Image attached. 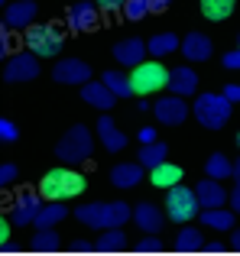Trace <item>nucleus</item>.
<instances>
[{"instance_id":"nucleus-1","label":"nucleus","mask_w":240,"mask_h":256,"mask_svg":"<svg viewBox=\"0 0 240 256\" xmlns=\"http://www.w3.org/2000/svg\"><path fill=\"white\" fill-rule=\"evenodd\" d=\"M88 188L84 175H78L72 166H58V169H49L39 182V194L46 201H68V198H78V194Z\"/></svg>"},{"instance_id":"nucleus-2","label":"nucleus","mask_w":240,"mask_h":256,"mask_svg":"<svg viewBox=\"0 0 240 256\" xmlns=\"http://www.w3.org/2000/svg\"><path fill=\"white\" fill-rule=\"evenodd\" d=\"M75 218L82 220V224L94 227V230H108V227H124L126 220L133 218V208L126 204V201H110V204L94 201V204L75 208Z\"/></svg>"},{"instance_id":"nucleus-3","label":"nucleus","mask_w":240,"mask_h":256,"mask_svg":"<svg viewBox=\"0 0 240 256\" xmlns=\"http://www.w3.org/2000/svg\"><path fill=\"white\" fill-rule=\"evenodd\" d=\"M94 152V140H91V130L82 124H75L62 140L56 143V156L62 159V166H84Z\"/></svg>"},{"instance_id":"nucleus-4","label":"nucleus","mask_w":240,"mask_h":256,"mask_svg":"<svg viewBox=\"0 0 240 256\" xmlns=\"http://www.w3.org/2000/svg\"><path fill=\"white\" fill-rule=\"evenodd\" d=\"M230 110H234V104H230L224 94H198L195 104H192V114H195V120L204 130H221V126H228Z\"/></svg>"},{"instance_id":"nucleus-5","label":"nucleus","mask_w":240,"mask_h":256,"mask_svg":"<svg viewBox=\"0 0 240 256\" xmlns=\"http://www.w3.org/2000/svg\"><path fill=\"white\" fill-rule=\"evenodd\" d=\"M202 201H198L195 188H185V185H172L169 194H166V214H169L176 224H188L192 218L198 214Z\"/></svg>"},{"instance_id":"nucleus-6","label":"nucleus","mask_w":240,"mask_h":256,"mask_svg":"<svg viewBox=\"0 0 240 256\" xmlns=\"http://www.w3.org/2000/svg\"><path fill=\"white\" fill-rule=\"evenodd\" d=\"M130 82H133V91H136L140 98H150L152 91L169 88V68H162L159 62H140L136 68H133Z\"/></svg>"},{"instance_id":"nucleus-7","label":"nucleus","mask_w":240,"mask_h":256,"mask_svg":"<svg viewBox=\"0 0 240 256\" xmlns=\"http://www.w3.org/2000/svg\"><path fill=\"white\" fill-rule=\"evenodd\" d=\"M62 32L56 30L52 23H42V26H26V49L36 52V56H58L62 52Z\"/></svg>"},{"instance_id":"nucleus-8","label":"nucleus","mask_w":240,"mask_h":256,"mask_svg":"<svg viewBox=\"0 0 240 256\" xmlns=\"http://www.w3.org/2000/svg\"><path fill=\"white\" fill-rule=\"evenodd\" d=\"M152 110H156V120L162 126H182L192 114V104H185V98H178V94H166L152 104Z\"/></svg>"},{"instance_id":"nucleus-9","label":"nucleus","mask_w":240,"mask_h":256,"mask_svg":"<svg viewBox=\"0 0 240 256\" xmlns=\"http://www.w3.org/2000/svg\"><path fill=\"white\" fill-rule=\"evenodd\" d=\"M39 75V58L36 52H20V56H13L10 62L4 65V82H32V78Z\"/></svg>"},{"instance_id":"nucleus-10","label":"nucleus","mask_w":240,"mask_h":256,"mask_svg":"<svg viewBox=\"0 0 240 256\" xmlns=\"http://www.w3.org/2000/svg\"><path fill=\"white\" fill-rule=\"evenodd\" d=\"M39 211H42V194H39V192H20L16 201H13L10 220L16 227H30V224H36V214Z\"/></svg>"},{"instance_id":"nucleus-11","label":"nucleus","mask_w":240,"mask_h":256,"mask_svg":"<svg viewBox=\"0 0 240 256\" xmlns=\"http://www.w3.org/2000/svg\"><path fill=\"white\" fill-rule=\"evenodd\" d=\"M52 78H56L58 84H88L91 68L82 58H62V62L52 68Z\"/></svg>"},{"instance_id":"nucleus-12","label":"nucleus","mask_w":240,"mask_h":256,"mask_svg":"<svg viewBox=\"0 0 240 256\" xmlns=\"http://www.w3.org/2000/svg\"><path fill=\"white\" fill-rule=\"evenodd\" d=\"M68 26L75 32H84V30H94L98 26V4L94 0H78L75 6H68Z\"/></svg>"},{"instance_id":"nucleus-13","label":"nucleus","mask_w":240,"mask_h":256,"mask_svg":"<svg viewBox=\"0 0 240 256\" xmlns=\"http://www.w3.org/2000/svg\"><path fill=\"white\" fill-rule=\"evenodd\" d=\"M133 220H136V227L143 234H159V230H162V224H166V214L159 211L152 201H143V204L133 208Z\"/></svg>"},{"instance_id":"nucleus-14","label":"nucleus","mask_w":240,"mask_h":256,"mask_svg":"<svg viewBox=\"0 0 240 256\" xmlns=\"http://www.w3.org/2000/svg\"><path fill=\"white\" fill-rule=\"evenodd\" d=\"M146 42L143 39H124V42L114 46V58L120 65H126V68H136L140 62H146Z\"/></svg>"},{"instance_id":"nucleus-15","label":"nucleus","mask_w":240,"mask_h":256,"mask_svg":"<svg viewBox=\"0 0 240 256\" xmlns=\"http://www.w3.org/2000/svg\"><path fill=\"white\" fill-rule=\"evenodd\" d=\"M98 136H101V146L108 152H120V150H126V133H120L117 130V124L108 117V114H101V120H98Z\"/></svg>"},{"instance_id":"nucleus-16","label":"nucleus","mask_w":240,"mask_h":256,"mask_svg":"<svg viewBox=\"0 0 240 256\" xmlns=\"http://www.w3.org/2000/svg\"><path fill=\"white\" fill-rule=\"evenodd\" d=\"M82 100L91 104V107H98V110H110L114 100H117V94L104 82H88V84H82Z\"/></svg>"},{"instance_id":"nucleus-17","label":"nucleus","mask_w":240,"mask_h":256,"mask_svg":"<svg viewBox=\"0 0 240 256\" xmlns=\"http://www.w3.org/2000/svg\"><path fill=\"white\" fill-rule=\"evenodd\" d=\"M36 10H39V6L32 4V0H16V4H10V6H6L4 23H6V26H13V30L32 26V20H36Z\"/></svg>"},{"instance_id":"nucleus-18","label":"nucleus","mask_w":240,"mask_h":256,"mask_svg":"<svg viewBox=\"0 0 240 256\" xmlns=\"http://www.w3.org/2000/svg\"><path fill=\"white\" fill-rule=\"evenodd\" d=\"M211 39L204 36V32H188V36L182 39V56L188 58V62H208L211 58Z\"/></svg>"},{"instance_id":"nucleus-19","label":"nucleus","mask_w":240,"mask_h":256,"mask_svg":"<svg viewBox=\"0 0 240 256\" xmlns=\"http://www.w3.org/2000/svg\"><path fill=\"white\" fill-rule=\"evenodd\" d=\"M169 91L178 94V98H188V94L198 91V75L195 68H188V65H182V68H172L169 72Z\"/></svg>"},{"instance_id":"nucleus-20","label":"nucleus","mask_w":240,"mask_h":256,"mask_svg":"<svg viewBox=\"0 0 240 256\" xmlns=\"http://www.w3.org/2000/svg\"><path fill=\"white\" fill-rule=\"evenodd\" d=\"M195 192H198V201H202V208H224V201H228V192H224L221 182L211 178V175L198 182Z\"/></svg>"},{"instance_id":"nucleus-21","label":"nucleus","mask_w":240,"mask_h":256,"mask_svg":"<svg viewBox=\"0 0 240 256\" xmlns=\"http://www.w3.org/2000/svg\"><path fill=\"white\" fill-rule=\"evenodd\" d=\"M110 182L117 188H136L143 182V162H120L110 169Z\"/></svg>"},{"instance_id":"nucleus-22","label":"nucleus","mask_w":240,"mask_h":256,"mask_svg":"<svg viewBox=\"0 0 240 256\" xmlns=\"http://www.w3.org/2000/svg\"><path fill=\"white\" fill-rule=\"evenodd\" d=\"M150 182H152L156 188H166V192H169L172 185H178V182H182V166H172L169 159H166L162 166L150 169Z\"/></svg>"},{"instance_id":"nucleus-23","label":"nucleus","mask_w":240,"mask_h":256,"mask_svg":"<svg viewBox=\"0 0 240 256\" xmlns=\"http://www.w3.org/2000/svg\"><path fill=\"white\" fill-rule=\"evenodd\" d=\"M202 224L214 227V230H234V211L230 208H204Z\"/></svg>"},{"instance_id":"nucleus-24","label":"nucleus","mask_w":240,"mask_h":256,"mask_svg":"<svg viewBox=\"0 0 240 256\" xmlns=\"http://www.w3.org/2000/svg\"><path fill=\"white\" fill-rule=\"evenodd\" d=\"M124 246H126V234H124V227H108V230L98 237L94 253H120Z\"/></svg>"},{"instance_id":"nucleus-25","label":"nucleus","mask_w":240,"mask_h":256,"mask_svg":"<svg viewBox=\"0 0 240 256\" xmlns=\"http://www.w3.org/2000/svg\"><path fill=\"white\" fill-rule=\"evenodd\" d=\"M68 218V208H62V201H49L42 204V211L36 214V230H46V227H56L58 220Z\"/></svg>"},{"instance_id":"nucleus-26","label":"nucleus","mask_w":240,"mask_h":256,"mask_svg":"<svg viewBox=\"0 0 240 256\" xmlns=\"http://www.w3.org/2000/svg\"><path fill=\"white\" fill-rule=\"evenodd\" d=\"M172 250H176V253H198V250H204L202 230H195V227H182V230L176 234V244H172Z\"/></svg>"},{"instance_id":"nucleus-27","label":"nucleus","mask_w":240,"mask_h":256,"mask_svg":"<svg viewBox=\"0 0 240 256\" xmlns=\"http://www.w3.org/2000/svg\"><path fill=\"white\" fill-rule=\"evenodd\" d=\"M101 82L110 88V91L117 94V100H126V98H133V82H130V75H124V72H104L101 75Z\"/></svg>"},{"instance_id":"nucleus-28","label":"nucleus","mask_w":240,"mask_h":256,"mask_svg":"<svg viewBox=\"0 0 240 256\" xmlns=\"http://www.w3.org/2000/svg\"><path fill=\"white\" fill-rule=\"evenodd\" d=\"M166 156H169V146L166 143H143V150H140V162H143V169H156V166L166 162Z\"/></svg>"},{"instance_id":"nucleus-29","label":"nucleus","mask_w":240,"mask_h":256,"mask_svg":"<svg viewBox=\"0 0 240 256\" xmlns=\"http://www.w3.org/2000/svg\"><path fill=\"white\" fill-rule=\"evenodd\" d=\"M204 175L224 182V178H230V175H234V162H230L224 152H214V156H208V162H204Z\"/></svg>"},{"instance_id":"nucleus-30","label":"nucleus","mask_w":240,"mask_h":256,"mask_svg":"<svg viewBox=\"0 0 240 256\" xmlns=\"http://www.w3.org/2000/svg\"><path fill=\"white\" fill-rule=\"evenodd\" d=\"M146 49L152 52V58H162V56H169V52L178 49V36L176 32H159V36H152L150 42H146Z\"/></svg>"},{"instance_id":"nucleus-31","label":"nucleus","mask_w":240,"mask_h":256,"mask_svg":"<svg viewBox=\"0 0 240 256\" xmlns=\"http://www.w3.org/2000/svg\"><path fill=\"white\" fill-rule=\"evenodd\" d=\"M234 6H237V0H202V13L208 20H214V23L228 20L234 13Z\"/></svg>"},{"instance_id":"nucleus-32","label":"nucleus","mask_w":240,"mask_h":256,"mask_svg":"<svg viewBox=\"0 0 240 256\" xmlns=\"http://www.w3.org/2000/svg\"><path fill=\"white\" fill-rule=\"evenodd\" d=\"M58 234H52V227H46V230H36V237H32V250L36 253H56L58 250Z\"/></svg>"},{"instance_id":"nucleus-33","label":"nucleus","mask_w":240,"mask_h":256,"mask_svg":"<svg viewBox=\"0 0 240 256\" xmlns=\"http://www.w3.org/2000/svg\"><path fill=\"white\" fill-rule=\"evenodd\" d=\"M124 13H126V20H143L146 13H150V0H126L124 4Z\"/></svg>"},{"instance_id":"nucleus-34","label":"nucleus","mask_w":240,"mask_h":256,"mask_svg":"<svg viewBox=\"0 0 240 256\" xmlns=\"http://www.w3.org/2000/svg\"><path fill=\"white\" fill-rule=\"evenodd\" d=\"M136 250H140V253H159V250H162V244H159V237H156V234H146V237L140 240V246H136Z\"/></svg>"},{"instance_id":"nucleus-35","label":"nucleus","mask_w":240,"mask_h":256,"mask_svg":"<svg viewBox=\"0 0 240 256\" xmlns=\"http://www.w3.org/2000/svg\"><path fill=\"white\" fill-rule=\"evenodd\" d=\"M0 136H4V143H13V140L20 136L16 124H13V120H0Z\"/></svg>"},{"instance_id":"nucleus-36","label":"nucleus","mask_w":240,"mask_h":256,"mask_svg":"<svg viewBox=\"0 0 240 256\" xmlns=\"http://www.w3.org/2000/svg\"><path fill=\"white\" fill-rule=\"evenodd\" d=\"M16 175H20V169L13 162H6L4 169H0V185H13V182H16Z\"/></svg>"},{"instance_id":"nucleus-37","label":"nucleus","mask_w":240,"mask_h":256,"mask_svg":"<svg viewBox=\"0 0 240 256\" xmlns=\"http://www.w3.org/2000/svg\"><path fill=\"white\" fill-rule=\"evenodd\" d=\"M10 30L13 26H0V56H6V52H10Z\"/></svg>"},{"instance_id":"nucleus-38","label":"nucleus","mask_w":240,"mask_h":256,"mask_svg":"<svg viewBox=\"0 0 240 256\" xmlns=\"http://www.w3.org/2000/svg\"><path fill=\"white\" fill-rule=\"evenodd\" d=\"M221 62H224V68H240V49H234V52H228V56H224L221 58Z\"/></svg>"},{"instance_id":"nucleus-39","label":"nucleus","mask_w":240,"mask_h":256,"mask_svg":"<svg viewBox=\"0 0 240 256\" xmlns=\"http://www.w3.org/2000/svg\"><path fill=\"white\" fill-rule=\"evenodd\" d=\"M68 250L72 253H91V250H94V244H88V240H72Z\"/></svg>"},{"instance_id":"nucleus-40","label":"nucleus","mask_w":240,"mask_h":256,"mask_svg":"<svg viewBox=\"0 0 240 256\" xmlns=\"http://www.w3.org/2000/svg\"><path fill=\"white\" fill-rule=\"evenodd\" d=\"M224 98H228L230 104H240V84H228L224 88Z\"/></svg>"},{"instance_id":"nucleus-41","label":"nucleus","mask_w":240,"mask_h":256,"mask_svg":"<svg viewBox=\"0 0 240 256\" xmlns=\"http://www.w3.org/2000/svg\"><path fill=\"white\" fill-rule=\"evenodd\" d=\"M98 6H101V10H120V6L126 4V0H94Z\"/></svg>"},{"instance_id":"nucleus-42","label":"nucleus","mask_w":240,"mask_h":256,"mask_svg":"<svg viewBox=\"0 0 240 256\" xmlns=\"http://www.w3.org/2000/svg\"><path fill=\"white\" fill-rule=\"evenodd\" d=\"M140 143H156V130H152V126H143V130H140Z\"/></svg>"},{"instance_id":"nucleus-43","label":"nucleus","mask_w":240,"mask_h":256,"mask_svg":"<svg viewBox=\"0 0 240 256\" xmlns=\"http://www.w3.org/2000/svg\"><path fill=\"white\" fill-rule=\"evenodd\" d=\"M230 211L240 214V185L234 188V192H230Z\"/></svg>"},{"instance_id":"nucleus-44","label":"nucleus","mask_w":240,"mask_h":256,"mask_svg":"<svg viewBox=\"0 0 240 256\" xmlns=\"http://www.w3.org/2000/svg\"><path fill=\"white\" fill-rule=\"evenodd\" d=\"M169 4H172V0H150V10H152V13H162Z\"/></svg>"},{"instance_id":"nucleus-45","label":"nucleus","mask_w":240,"mask_h":256,"mask_svg":"<svg viewBox=\"0 0 240 256\" xmlns=\"http://www.w3.org/2000/svg\"><path fill=\"white\" fill-rule=\"evenodd\" d=\"M10 224L13 220H4V224H0V240H4V244H10Z\"/></svg>"},{"instance_id":"nucleus-46","label":"nucleus","mask_w":240,"mask_h":256,"mask_svg":"<svg viewBox=\"0 0 240 256\" xmlns=\"http://www.w3.org/2000/svg\"><path fill=\"white\" fill-rule=\"evenodd\" d=\"M204 253H228V246H224V244H208Z\"/></svg>"},{"instance_id":"nucleus-47","label":"nucleus","mask_w":240,"mask_h":256,"mask_svg":"<svg viewBox=\"0 0 240 256\" xmlns=\"http://www.w3.org/2000/svg\"><path fill=\"white\" fill-rule=\"evenodd\" d=\"M230 246H234V250L240 253V227H237V230H234V237H230Z\"/></svg>"},{"instance_id":"nucleus-48","label":"nucleus","mask_w":240,"mask_h":256,"mask_svg":"<svg viewBox=\"0 0 240 256\" xmlns=\"http://www.w3.org/2000/svg\"><path fill=\"white\" fill-rule=\"evenodd\" d=\"M230 178H234L237 185H240V159H237V162H234V175H230Z\"/></svg>"},{"instance_id":"nucleus-49","label":"nucleus","mask_w":240,"mask_h":256,"mask_svg":"<svg viewBox=\"0 0 240 256\" xmlns=\"http://www.w3.org/2000/svg\"><path fill=\"white\" fill-rule=\"evenodd\" d=\"M237 150H240V133H237Z\"/></svg>"},{"instance_id":"nucleus-50","label":"nucleus","mask_w":240,"mask_h":256,"mask_svg":"<svg viewBox=\"0 0 240 256\" xmlns=\"http://www.w3.org/2000/svg\"><path fill=\"white\" fill-rule=\"evenodd\" d=\"M237 49H240V36H237Z\"/></svg>"}]
</instances>
